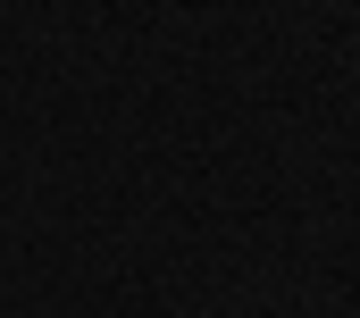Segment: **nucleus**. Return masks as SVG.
<instances>
[]
</instances>
